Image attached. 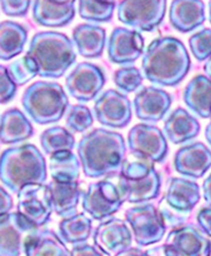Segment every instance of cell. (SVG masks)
Here are the masks:
<instances>
[{
	"label": "cell",
	"mask_w": 211,
	"mask_h": 256,
	"mask_svg": "<svg viewBox=\"0 0 211 256\" xmlns=\"http://www.w3.org/2000/svg\"><path fill=\"white\" fill-rule=\"evenodd\" d=\"M203 0H172L169 8L170 24L181 34H188L205 22Z\"/></svg>",
	"instance_id": "cell-21"
},
{
	"label": "cell",
	"mask_w": 211,
	"mask_h": 256,
	"mask_svg": "<svg viewBox=\"0 0 211 256\" xmlns=\"http://www.w3.org/2000/svg\"><path fill=\"white\" fill-rule=\"evenodd\" d=\"M77 154L86 178H113L125 162V140L117 132L97 128L81 138Z\"/></svg>",
	"instance_id": "cell-1"
},
{
	"label": "cell",
	"mask_w": 211,
	"mask_h": 256,
	"mask_svg": "<svg viewBox=\"0 0 211 256\" xmlns=\"http://www.w3.org/2000/svg\"><path fill=\"white\" fill-rule=\"evenodd\" d=\"M210 127L211 125H208L205 127V140L206 142H208V144L211 143V140H210Z\"/></svg>",
	"instance_id": "cell-48"
},
{
	"label": "cell",
	"mask_w": 211,
	"mask_h": 256,
	"mask_svg": "<svg viewBox=\"0 0 211 256\" xmlns=\"http://www.w3.org/2000/svg\"><path fill=\"white\" fill-rule=\"evenodd\" d=\"M31 0H0L3 13L11 18H22L30 10Z\"/></svg>",
	"instance_id": "cell-40"
},
{
	"label": "cell",
	"mask_w": 211,
	"mask_h": 256,
	"mask_svg": "<svg viewBox=\"0 0 211 256\" xmlns=\"http://www.w3.org/2000/svg\"><path fill=\"white\" fill-rule=\"evenodd\" d=\"M202 194L203 198H204L205 202L209 204L211 202V198H210V178H206L204 180V182L202 184Z\"/></svg>",
	"instance_id": "cell-46"
},
{
	"label": "cell",
	"mask_w": 211,
	"mask_h": 256,
	"mask_svg": "<svg viewBox=\"0 0 211 256\" xmlns=\"http://www.w3.org/2000/svg\"><path fill=\"white\" fill-rule=\"evenodd\" d=\"M95 119L102 126L124 128L132 119V106L127 96L115 90H108L94 103Z\"/></svg>",
	"instance_id": "cell-14"
},
{
	"label": "cell",
	"mask_w": 211,
	"mask_h": 256,
	"mask_svg": "<svg viewBox=\"0 0 211 256\" xmlns=\"http://www.w3.org/2000/svg\"><path fill=\"white\" fill-rule=\"evenodd\" d=\"M39 228L20 213L0 215V256H27V250Z\"/></svg>",
	"instance_id": "cell-8"
},
{
	"label": "cell",
	"mask_w": 211,
	"mask_h": 256,
	"mask_svg": "<svg viewBox=\"0 0 211 256\" xmlns=\"http://www.w3.org/2000/svg\"><path fill=\"white\" fill-rule=\"evenodd\" d=\"M105 85L106 77L102 69L90 62L78 63L66 79L68 93L79 102L92 101Z\"/></svg>",
	"instance_id": "cell-13"
},
{
	"label": "cell",
	"mask_w": 211,
	"mask_h": 256,
	"mask_svg": "<svg viewBox=\"0 0 211 256\" xmlns=\"http://www.w3.org/2000/svg\"><path fill=\"white\" fill-rule=\"evenodd\" d=\"M108 58L113 63L126 66L140 58L145 52V39L139 31L126 28H115L108 45Z\"/></svg>",
	"instance_id": "cell-16"
},
{
	"label": "cell",
	"mask_w": 211,
	"mask_h": 256,
	"mask_svg": "<svg viewBox=\"0 0 211 256\" xmlns=\"http://www.w3.org/2000/svg\"><path fill=\"white\" fill-rule=\"evenodd\" d=\"M115 256H145V252L141 250L140 248H135L131 246L130 248H127V250L121 252V253H118Z\"/></svg>",
	"instance_id": "cell-45"
},
{
	"label": "cell",
	"mask_w": 211,
	"mask_h": 256,
	"mask_svg": "<svg viewBox=\"0 0 211 256\" xmlns=\"http://www.w3.org/2000/svg\"><path fill=\"white\" fill-rule=\"evenodd\" d=\"M106 30L100 26L78 24L73 31L74 47L85 58H98L103 54L106 46Z\"/></svg>",
	"instance_id": "cell-23"
},
{
	"label": "cell",
	"mask_w": 211,
	"mask_h": 256,
	"mask_svg": "<svg viewBox=\"0 0 211 256\" xmlns=\"http://www.w3.org/2000/svg\"><path fill=\"white\" fill-rule=\"evenodd\" d=\"M200 130L201 126L198 120L182 108H177L171 112L164 122V136L173 144L190 141L200 134Z\"/></svg>",
	"instance_id": "cell-24"
},
{
	"label": "cell",
	"mask_w": 211,
	"mask_h": 256,
	"mask_svg": "<svg viewBox=\"0 0 211 256\" xmlns=\"http://www.w3.org/2000/svg\"><path fill=\"white\" fill-rule=\"evenodd\" d=\"M92 234V220L84 213L63 218L59 224V237L63 242L78 246L86 244Z\"/></svg>",
	"instance_id": "cell-29"
},
{
	"label": "cell",
	"mask_w": 211,
	"mask_h": 256,
	"mask_svg": "<svg viewBox=\"0 0 211 256\" xmlns=\"http://www.w3.org/2000/svg\"><path fill=\"white\" fill-rule=\"evenodd\" d=\"M41 146L46 154H54L62 151H73L76 144L74 134L61 126L47 128L41 135Z\"/></svg>",
	"instance_id": "cell-32"
},
{
	"label": "cell",
	"mask_w": 211,
	"mask_h": 256,
	"mask_svg": "<svg viewBox=\"0 0 211 256\" xmlns=\"http://www.w3.org/2000/svg\"><path fill=\"white\" fill-rule=\"evenodd\" d=\"M18 213L41 228L50 221L53 213L51 194L46 184H27L18 192Z\"/></svg>",
	"instance_id": "cell-12"
},
{
	"label": "cell",
	"mask_w": 211,
	"mask_h": 256,
	"mask_svg": "<svg viewBox=\"0 0 211 256\" xmlns=\"http://www.w3.org/2000/svg\"><path fill=\"white\" fill-rule=\"evenodd\" d=\"M70 256H103V254L95 246L82 244V245L74 246L70 250Z\"/></svg>",
	"instance_id": "cell-42"
},
{
	"label": "cell",
	"mask_w": 211,
	"mask_h": 256,
	"mask_svg": "<svg viewBox=\"0 0 211 256\" xmlns=\"http://www.w3.org/2000/svg\"><path fill=\"white\" fill-rule=\"evenodd\" d=\"M116 0H78V14L83 20L95 23L111 21Z\"/></svg>",
	"instance_id": "cell-33"
},
{
	"label": "cell",
	"mask_w": 211,
	"mask_h": 256,
	"mask_svg": "<svg viewBox=\"0 0 211 256\" xmlns=\"http://www.w3.org/2000/svg\"><path fill=\"white\" fill-rule=\"evenodd\" d=\"M210 66H211L210 60H206V62L204 64V72H205L204 76H206L208 78H210Z\"/></svg>",
	"instance_id": "cell-47"
},
{
	"label": "cell",
	"mask_w": 211,
	"mask_h": 256,
	"mask_svg": "<svg viewBox=\"0 0 211 256\" xmlns=\"http://www.w3.org/2000/svg\"><path fill=\"white\" fill-rule=\"evenodd\" d=\"M7 70H9L10 77L17 86L26 85L38 76L37 66L34 60L28 55L12 62Z\"/></svg>",
	"instance_id": "cell-34"
},
{
	"label": "cell",
	"mask_w": 211,
	"mask_h": 256,
	"mask_svg": "<svg viewBox=\"0 0 211 256\" xmlns=\"http://www.w3.org/2000/svg\"><path fill=\"white\" fill-rule=\"evenodd\" d=\"M141 69L154 85L174 87L185 79L190 69V58L181 40L161 37L153 40L142 54Z\"/></svg>",
	"instance_id": "cell-2"
},
{
	"label": "cell",
	"mask_w": 211,
	"mask_h": 256,
	"mask_svg": "<svg viewBox=\"0 0 211 256\" xmlns=\"http://www.w3.org/2000/svg\"><path fill=\"white\" fill-rule=\"evenodd\" d=\"M157 210L161 215V218L166 229L168 228L176 229V228L184 226V223L187 221V218L189 216L188 214L181 213V212H178L174 208L169 206L164 199H162L160 204H158Z\"/></svg>",
	"instance_id": "cell-38"
},
{
	"label": "cell",
	"mask_w": 211,
	"mask_h": 256,
	"mask_svg": "<svg viewBox=\"0 0 211 256\" xmlns=\"http://www.w3.org/2000/svg\"><path fill=\"white\" fill-rule=\"evenodd\" d=\"M27 256H70V250L55 232L43 229L31 240Z\"/></svg>",
	"instance_id": "cell-31"
},
{
	"label": "cell",
	"mask_w": 211,
	"mask_h": 256,
	"mask_svg": "<svg viewBox=\"0 0 211 256\" xmlns=\"http://www.w3.org/2000/svg\"><path fill=\"white\" fill-rule=\"evenodd\" d=\"M210 214H211V208L209 206H206V207H202L196 216V221H197L198 226H200V230L205 236H208V237L211 236Z\"/></svg>",
	"instance_id": "cell-41"
},
{
	"label": "cell",
	"mask_w": 211,
	"mask_h": 256,
	"mask_svg": "<svg viewBox=\"0 0 211 256\" xmlns=\"http://www.w3.org/2000/svg\"><path fill=\"white\" fill-rule=\"evenodd\" d=\"M51 194L52 210L60 218H67L77 214L82 191L77 182H57L47 184Z\"/></svg>",
	"instance_id": "cell-26"
},
{
	"label": "cell",
	"mask_w": 211,
	"mask_h": 256,
	"mask_svg": "<svg viewBox=\"0 0 211 256\" xmlns=\"http://www.w3.org/2000/svg\"><path fill=\"white\" fill-rule=\"evenodd\" d=\"M163 199L176 210L189 215L201 199L200 186L190 180L173 178L170 180L168 190Z\"/></svg>",
	"instance_id": "cell-22"
},
{
	"label": "cell",
	"mask_w": 211,
	"mask_h": 256,
	"mask_svg": "<svg viewBox=\"0 0 211 256\" xmlns=\"http://www.w3.org/2000/svg\"><path fill=\"white\" fill-rule=\"evenodd\" d=\"M17 92L18 86L10 77L9 70L0 64V104L10 103L15 98Z\"/></svg>",
	"instance_id": "cell-39"
},
{
	"label": "cell",
	"mask_w": 211,
	"mask_h": 256,
	"mask_svg": "<svg viewBox=\"0 0 211 256\" xmlns=\"http://www.w3.org/2000/svg\"><path fill=\"white\" fill-rule=\"evenodd\" d=\"M28 31L22 24L14 21L0 22V60L10 61L25 50Z\"/></svg>",
	"instance_id": "cell-28"
},
{
	"label": "cell",
	"mask_w": 211,
	"mask_h": 256,
	"mask_svg": "<svg viewBox=\"0 0 211 256\" xmlns=\"http://www.w3.org/2000/svg\"><path fill=\"white\" fill-rule=\"evenodd\" d=\"M164 246L171 256H210V239L193 224L170 231Z\"/></svg>",
	"instance_id": "cell-15"
},
{
	"label": "cell",
	"mask_w": 211,
	"mask_h": 256,
	"mask_svg": "<svg viewBox=\"0 0 211 256\" xmlns=\"http://www.w3.org/2000/svg\"><path fill=\"white\" fill-rule=\"evenodd\" d=\"M142 82L144 77L141 71L135 66H124L115 71V85L124 93H133L139 87H141Z\"/></svg>",
	"instance_id": "cell-36"
},
{
	"label": "cell",
	"mask_w": 211,
	"mask_h": 256,
	"mask_svg": "<svg viewBox=\"0 0 211 256\" xmlns=\"http://www.w3.org/2000/svg\"><path fill=\"white\" fill-rule=\"evenodd\" d=\"M34 135V126L27 116L17 108L6 110L0 116V143L18 144Z\"/></svg>",
	"instance_id": "cell-25"
},
{
	"label": "cell",
	"mask_w": 211,
	"mask_h": 256,
	"mask_svg": "<svg viewBox=\"0 0 211 256\" xmlns=\"http://www.w3.org/2000/svg\"><path fill=\"white\" fill-rule=\"evenodd\" d=\"M46 180V160L35 144L12 146L0 154V182L14 194L27 184H44Z\"/></svg>",
	"instance_id": "cell-3"
},
{
	"label": "cell",
	"mask_w": 211,
	"mask_h": 256,
	"mask_svg": "<svg viewBox=\"0 0 211 256\" xmlns=\"http://www.w3.org/2000/svg\"><path fill=\"white\" fill-rule=\"evenodd\" d=\"M13 207L14 202L12 196L3 186H0V215L10 213Z\"/></svg>",
	"instance_id": "cell-43"
},
{
	"label": "cell",
	"mask_w": 211,
	"mask_h": 256,
	"mask_svg": "<svg viewBox=\"0 0 211 256\" xmlns=\"http://www.w3.org/2000/svg\"><path fill=\"white\" fill-rule=\"evenodd\" d=\"M166 0H121L117 18L135 31H153L161 26L166 13Z\"/></svg>",
	"instance_id": "cell-7"
},
{
	"label": "cell",
	"mask_w": 211,
	"mask_h": 256,
	"mask_svg": "<svg viewBox=\"0 0 211 256\" xmlns=\"http://www.w3.org/2000/svg\"><path fill=\"white\" fill-rule=\"evenodd\" d=\"M129 150L144 162L158 164L168 157V140L157 126L138 124L127 134Z\"/></svg>",
	"instance_id": "cell-9"
},
{
	"label": "cell",
	"mask_w": 211,
	"mask_h": 256,
	"mask_svg": "<svg viewBox=\"0 0 211 256\" xmlns=\"http://www.w3.org/2000/svg\"><path fill=\"white\" fill-rule=\"evenodd\" d=\"M49 170L52 180L57 182H77L81 174V162L73 151L51 154Z\"/></svg>",
	"instance_id": "cell-30"
},
{
	"label": "cell",
	"mask_w": 211,
	"mask_h": 256,
	"mask_svg": "<svg viewBox=\"0 0 211 256\" xmlns=\"http://www.w3.org/2000/svg\"><path fill=\"white\" fill-rule=\"evenodd\" d=\"M171 104L172 96L162 88L154 86L144 87L133 100L135 116L146 122H161L169 112Z\"/></svg>",
	"instance_id": "cell-18"
},
{
	"label": "cell",
	"mask_w": 211,
	"mask_h": 256,
	"mask_svg": "<svg viewBox=\"0 0 211 256\" xmlns=\"http://www.w3.org/2000/svg\"><path fill=\"white\" fill-rule=\"evenodd\" d=\"M210 38L211 30L209 28L202 29L201 31L194 34L189 38L188 44L190 52L197 61L203 62L210 58Z\"/></svg>",
	"instance_id": "cell-37"
},
{
	"label": "cell",
	"mask_w": 211,
	"mask_h": 256,
	"mask_svg": "<svg viewBox=\"0 0 211 256\" xmlns=\"http://www.w3.org/2000/svg\"><path fill=\"white\" fill-rule=\"evenodd\" d=\"M173 166L179 174L190 178H201L210 170V149L201 142L181 146L174 154Z\"/></svg>",
	"instance_id": "cell-19"
},
{
	"label": "cell",
	"mask_w": 211,
	"mask_h": 256,
	"mask_svg": "<svg viewBox=\"0 0 211 256\" xmlns=\"http://www.w3.org/2000/svg\"><path fill=\"white\" fill-rule=\"evenodd\" d=\"M93 242L102 254L115 256L132 246V234L123 220L109 218L95 228Z\"/></svg>",
	"instance_id": "cell-17"
},
{
	"label": "cell",
	"mask_w": 211,
	"mask_h": 256,
	"mask_svg": "<svg viewBox=\"0 0 211 256\" xmlns=\"http://www.w3.org/2000/svg\"><path fill=\"white\" fill-rule=\"evenodd\" d=\"M22 106L30 119L38 125L60 122L69 106V98L59 82L39 80L22 95Z\"/></svg>",
	"instance_id": "cell-5"
},
{
	"label": "cell",
	"mask_w": 211,
	"mask_h": 256,
	"mask_svg": "<svg viewBox=\"0 0 211 256\" xmlns=\"http://www.w3.org/2000/svg\"><path fill=\"white\" fill-rule=\"evenodd\" d=\"M81 199L83 210L97 221L111 218L123 205L117 186L107 180L91 183L84 194L82 192Z\"/></svg>",
	"instance_id": "cell-11"
},
{
	"label": "cell",
	"mask_w": 211,
	"mask_h": 256,
	"mask_svg": "<svg viewBox=\"0 0 211 256\" xmlns=\"http://www.w3.org/2000/svg\"><path fill=\"white\" fill-rule=\"evenodd\" d=\"M77 0H34L35 22L46 28H62L71 23L76 15Z\"/></svg>",
	"instance_id": "cell-20"
},
{
	"label": "cell",
	"mask_w": 211,
	"mask_h": 256,
	"mask_svg": "<svg viewBox=\"0 0 211 256\" xmlns=\"http://www.w3.org/2000/svg\"><path fill=\"white\" fill-rule=\"evenodd\" d=\"M190 111L203 119L210 118V78L198 74L187 84L182 95Z\"/></svg>",
	"instance_id": "cell-27"
},
{
	"label": "cell",
	"mask_w": 211,
	"mask_h": 256,
	"mask_svg": "<svg viewBox=\"0 0 211 256\" xmlns=\"http://www.w3.org/2000/svg\"><path fill=\"white\" fill-rule=\"evenodd\" d=\"M161 175L144 162H125L118 174L117 190L123 202L144 204L156 199L161 191Z\"/></svg>",
	"instance_id": "cell-6"
},
{
	"label": "cell",
	"mask_w": 211,
	"mask_h": 256,
	"mask_svg": "<svg viewBox=\"0 0 211 256\" xmlns=\"http://www.w3.org/2000/svg\"><path fill=\"white\" fill-rule=\"evenodd\" d=\"M28 56L34 60L42 78L59 79L76 62L74 44L67 34L57 31H42L31 39Z\"/></svg>",
	"instance_id": "cell-4"
},
{
	"label": "cell",
	"mask_w": 211,
	"mask_h": 256,
	"mask_svg": "<svg viewBox=\"0 0 211 256\" xmlns=\"http://www.w3.org/2000/svg\"><path fill=\"white\" fill-rule=\"evenodd\" d=\"M94 117L89 108L83 104L71 106L67 110L66 125L71 133H83L93 125Z\"/></svg>",
	"instance_id": "cell-35"
},
{
	"label": "cell",
	"mask_w": 211,
	"mask_h": 256,
	"mask_svg": "<svg viewBox=\"0 0 211 256\" xmlns=\"http://www.w3.org/2000/svg\"><path fill=\"white\" fill-rule=\"evenodd\" d=\"M145 256H171L165 246H157L145 252Z\"/></svg>",
	"instance_id": "cell-44"
},
{
	"label": "cell",
	"mask_w": 211,
	"mask_h": 256,
	"mask_svg": "<svg viewBox=\"0 0 211 256\" xmlns=\"http://www.w3.org/2000/svg\"><path fill=\"white\" fill-rule=\"evenodd\" d=\"M125 220L130 224L132 238L138 246L154 245L164 237L166 228L153 204H142L129 208L125 212Z\"/></svg>",
	"instance_id": "cell-10"
}]
</instances>
